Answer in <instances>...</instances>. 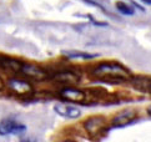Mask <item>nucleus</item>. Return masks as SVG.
Segmentation results:
<instances>
[{
  "label": "nucleus",
  "mask_w": 151,
  "mask_h": 142,
  "mask_svg": "<svg viewBox=\"0 0 151 142\" xmlns=\"http://www.w3.org/2000/svg\"><path fill=\"white\" fill-rule=\"evenodd\" d=\"M95 77L110 81H126L131 79V72L117 62H102L93 70Z\"/></svg>",
  "instance_id": "nucleus-1"
},
{
  "label": "nucleus",
  "mask_w": 151,
  "mask_h": 142,
  "mask_svg": "<svg viewBox=\"0 0 151 142\" xmlns=\"http://www.w3.org/2000/svg\"><path fill=\"white\" fill-rule=\"evenodd\" d=\"M84 128L91 138H102L109 131L106 120L102 116H93L84 122Z\"/></svg>",
  "instance_id": "nucleus-2"
},
{
  "label": "nucleus",
  "mask_w": 151,
  "mask_h": 142,
  "mask_svg": "<svg viewBox=\"0 0 151 142\" xmlns=\"http://www.w3.org/2000/svg\"><path fill=\"white\" fill-rule=\"evenodd\" d=\"M20 71L24 74V76L26 77H30L36 81H44L46 79H49V74L47 71L41 69L37 65H33V64H21V69Z\"/></svg>",
  "instance_id": "nucleus-3"
},
{
  "label": "nucleus",
  "mask_w": 151,
  "mask_h": 142,
  "mask_svg": "<svg viewBox=\"0 0 151 142\" xmlns=\"http://www.w3.org/2000/svg\"><path fill=\"white\" fill-rule=\"evenodd\" d=\"M25 125H20L12 118H5L0 122V135H21L25 132Z\"/></svg>",
  "instance_id": "nucleus-4"
},
{
  "label": "nucleus",
  "mask_w": 151,
  "mask_h": 142,
  "mask_svg": "<svg viewBox=\"0 0 151 142\" xmlns=\"http://www.w3.org/2000/svg\"><path fill=\"white\" fill-rule=\"evenodd\" d=\"M136 118V112L132 110H125L121 111L120 113H117L116 116H114L111 121V126L115 128H120V127H125L129 126L130 123L134 122V120Z\"/></svg>",
  "instance_id": "nucleus-5"
},
{
  "label": "nucleus",
  "mask_w": 151,
  "mask_h": 142,
  "mask_svg": "<svg viewBox=\"0 0 151 142\" xmlns=\"http://www.w3.org/2000/svg\"><path fill=\"white\" fill-rule=\"evenodd\" d=\"M52 79L55 80L56 82H59V84L71 86V85H75V84L79 82V81H80V76L78 74H75L74 71L63 70V71H58L56 74H54Z\"/></svg>",
  "instance_id": "nucleus-6"
},
{
  "label": "nucleus",
  "mask_w": 151,
  "mask_h": 142,
  "mask_svg": "<svg viewBox=\"0 0 151 142\" xmlns=\"http://www.w3.org/2000/svg\"><path fill=\"white\" fill-rule=\"evenodd\" d=\"M8 85H9L10 89H12L15 94H18V95L26 96V95H30L31 92H33V86H31V84H29L28 81H25V80L10 79Z\"/></svg>",
  "instance_id": "nucleus-7"
},
{
  "label": "nucleus",
  "mask_w": 151,
  "mask_h": 142,
  "mask_svg": "<svg viewBox=\"0 0 151 142\" xmlns=\"http://www.w3.org/2000/svg\"><path fill=\"white\" fill-rule=\"evenodd\" d=\"M60 96L64 100L73 102H84L86 97L84 91L75 89V87H64V89L60 90Z\"/></svg>",
  "instance_id": "nucleus-8"
},
{
  "label": "nucleus",
  "mask_w": 151,
  "mask_h": 142,
  "mask_svg": "<svg viewBox=\"0 0 151 142\" xmlns=\"http://www.w3.org/2000/svg\"><path fill=\"white\" fill-rule=\"evenodd\" d=\"M54 110H55L56 113H59L63 117H68V118H78L80 115H81V111L79 110L78 107H71V106H65L63 103H56L54 106Z\"/></svg>",
  "instance_id": "nucleus-9"
},
{
  "label": "nucleus",
  "mask_w": 151,
  "mask_h": 142,
  "mask_svg": "<svg viewBox=\"0 0 151 142\" xmlns=\"http://www.w3.org/2000/svg\"><path fill=\"white\" fill-rule=\"evenodd\" d=\"M21 64L23 62L18 61L17 59L0 55V69H3V70H9V71H13V72H18L21 69Z\"/></svg>",
  "instance_id": "nucleus-10"
},
{
  "label": "nucleus",
  "mask_w": 151,
  "mask_h": 142,
  "mask_svg": "<svg viewBox=\"0 0 151 142\" xmlns=\"http://www.w3.org/2000/svg\"><path fill=\"white\" fill-rule=\"evenodd\" d=\"M150 82L149 77H144V76H136V77H131V84L136 90L140 91H146L147 85Z\"/></svg>",
  "instance_id": "nucleus-11"
},
{
  "label": "nucleus",
  "mask_w": 151,
  "mask_h": 142,
  "mask_svg": "<svg viewBox=\"0 0 151 142\" xmlns=\"http://www.w3.org/2000/svg\"><path fill=\"white\" fill-rule=\"evenodd\" d=\"M65 56L69 59H83V60H90L94 59L98 55L96 54H88V52H81V51H64L63 52Z\"/></svg>",
  "instance_id": "nucleus-12"
},
{
  "label": "nucleus",
  "mask_w": 151,
  "mask_h": 142,
  "mask_svg": "<svg viewBox=\"0 0 151 142\" xmlns=\"http://www.w3.org/2000/svg\"><path fill=\"white\" fill-rule=\"evenodd\" d=\"M116 9H117L121 14H124V15H129V16H131V15H134V14H135V10H134V9H131L130 6H127L126 4H124V3H121V1L116 3Z\"/></svg>",
  "instance_id": "nucleus-13"
},
{
  "label": "nucleus",
  "mask_w": 151,
  "mask_h": 142,
  "mask_svg": "<svg viewBox=\"0 0 151 142\" xmlns=\"http://www.w3.org/2000/svg\"><path fill=\"white\" fill-rule=\"evenodd\" d=\"M85 3H88V4H90V5H94V6H96V8H99V9H101V10H104L105 11V8L102 6V5H100L99 3H96V1H94V0H84Z\"/></svg>",
  "instance_id": "nucleus-14"
},
{
  "label": "nucleus",
  "mask_w": 151,
  "mask_h": 142,
  "mask_svg": "<svg viewBox=\"0 0 151 142\" xmlns=\"http://www.w3.org/2000/svg\"><path fill=\"white\" fill-rule=\"evenodd\" d=\"M21 142H36V140H30V137H26V138H21Z\"/></svg>",
  "instance_id": "nucleus-15"
},
{
  "label": "nucleus",
  "mask_w": 151,
  "mask_h": 142,
  "mask_svg": "<svg viewBox=\"0 0 151 142\" xmlns=\"http://www.w3.org/2000/svg\"><path fill=\"white\" fill-rule=\"evenodd\" d=\"M146 91L151 94V79H150V82H149V85H147V90H146Z\"/></svg>",
  "instance_id": "nucleus-16"
},
{
  "label": "nucleus",
  "mask_w": 151,
  "mask_h": 142,
  "mask_svg": "<svg viewBox=\"0 0 151 142\" xmlns=\"http://www.w3.org/2000/svg\"><path fill=\"white\" fill-rule=\"evenodd\" d=\"M4 89V81L1 80V79H0V91H1Z\"/></svg>",
  "instance_id": "nucleus-17"
},
{
  "label": "nucleus",
  "mask_w": 151,
  "mask_h": 142,
  "mask_svg": "<svg viewBox=\"0 0 151 142\" xmlns=\"http://www.w3.org/2000/svg\"><path fill=\"white\" fill-rule=\"evenodd\" d=\"M142 3H145V4H147V5H151V0H141Z\"/></svg>",
  "instance_id": "nucleus-18"
},
{
  "label": "nucleus",
  "mask_w": 151,
  "mask_h": 142,
  "mask_svg": "<svg viewBox=\"0 0 151 142\" xmlns=\"http://www.w3.org/2000/svg\"><path fill=\"white\" fill-rule=\"evenodd\" d=\"M147 115L151 117V107H149V108H147Z\"/></svg>",
  "instance_id": "nucleus-19"
},
{
  "label": "nucleus",
  "mask_w": 151,
  "mask_h": 142,
  "mask_svg": "<svg viewBox=\"0 0 151 142\" xmlns=\"http://www.w3.org/2000/svg\"><path fill=\"white\" fill-rule=\"evenodd\" d=\"M61 142H76V141H74V140H64Z\"/></svg>",
  "instance_id": "nucleus-20"
}]
</instances>
